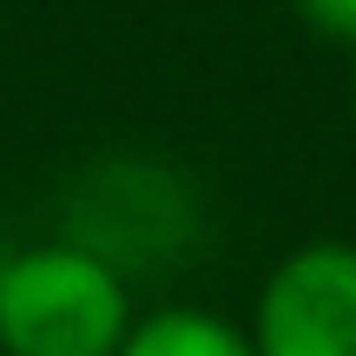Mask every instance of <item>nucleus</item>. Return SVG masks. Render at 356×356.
<instances>
[{
    "label": "nucleus",
    "mask_w": 356,
    "mask_h": 356,
    "mask_svg": "<svg viewBox=\"0 0 356 356\" xmlns=\"http://www.w3.org/2000/svg\"><path fill=\"white\" fill-rule=\"evenodd\" d=\"M257 356H356V244H304L257 297Z\"/></svg>",
    "instance_id": "nucleus-2"
},
{
    "label": "nucleus",
    "mask_w": 356,
    "mask_h": 356,
    "mask_svg": "<svg viewBox=\"0 0 356 356\" xmlns=\"http://www.w3.org/2000/svg\"><path fill=\"white\" fill-rule=\"evenodd\" d=\"M119 356H257V343L211 310H152L126 330Z\"/></svg>",
    "instance_id": "nucleus-3"
},
{
    "label": "nucleus",
    "mask_w": 356,
    "mask_h": 356,
    "mask_svg": "<svg viewBox=\"0 0 356 356\" xmlns=\"http://www.w3.org/2000/svg\"><path fill=\"white\" fill-rule=\"evenodd\" d=\"M126 330V277L92 244H26L0 264L7 356H119Z\"/></svg>",
    "instance_id": "nucleus-1"
},
{
    "label": "nucleus",
    "mask_w": 356,
    "mask_h": 356,
    "mask_svg": "<svg viewBox=\"0 0 356 356\" xmlns=\"http://www.w3.org/2000/svg\"><path fill=\"white\" fill-rule=\"evenodd\" d=\"M7 257H13V251H7V244H0V264H7Z\"/></svg>",
    "instance_id": "nucleus-5"
},
{
    "label": "nucleus",
    "mask_w": 356,
    "mask_h": 356,
    "mask_svg": "<svg viewBox=\"0 0 356 356\" xmlns=\"http://www.w3.org/2000/svg\"><path fill=\"white\" fill-rule=\"evenodd\" d=\"M310 26H323L330 40H356V0H297Z\"/></svg>",
    "instance_id": "nucleus-4"
}]
</instances>
